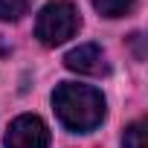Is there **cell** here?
Listing matches in <instances>:
<instances>
[{"label": "cell", "instance_id": "6da1fadb", "mask_svg": "<svg viewBox=\"0 0 148 148\" xmlns=\"http://www.w3.org/2000/svg\"><path fill=\"white\" fill-rule=\"evenodd\" d=\"M52 108L58 122L73 134H90L105 119V96L90 84L61 82L52 93Z\"/></svg>", "mask_w": 148, "mask_h": 148}, {"label": "cell", "instance_id": "7a4b0ae2", "mask_svg": "<svg viewBox=\"0 0 148 148\" xmlns=\"http://www.w3.org/2000/svg\"><path fill=\"white\" fill-rule=\"evenodd\" d=\"M82 29V15L70 0H52L35 18V38L44 47H58Z\"/></svg>", "mask_w": 148, "mask_h": 148}, {"label": "cell", "instance_id": "3957f363", "mask_svg": "<svg viewBox=\"0 0 148 148\" xmlns=\"http://www.w3.org/2000/svg\"><path fill=\"white\" fill-rule=\"evenodd\" d=\"M3 145L6 148H49V128L44 125L41 116L23 113L9 125Z\"/></svg>", "mask_w": 148, "mask_h": 148}, {"label": "cell", "instance_id": "277c9868", "mask_svg": "<svg viewBox=\"0 0 148 148\" xmlns=\"http://www.w3.org/2000/svg\"><path fill=\"white\" fill-rule=\"evenodd\" d=\"M64 67L79 73V76H102V73H108L105 52L96 44H79L76 49H70L64 55Z\"/></svg>", "mask_w": 148, "mask_h": 148}, {"label": "cell", "instance_id": "5b68a950", "mask_svg": "<svg viewBox=\"0 0 148 148\" xmlns=\"http://www.w3.org/2000/svg\"><path fill=\"white\" fill-rule=\"evenodd\" d=\"M93 9L105 18H125L136 9V0H93Z\"/></svg>", "mask_w": 148, "mask_h": 148}, {"label": "cell", "instance_id": "8992f818", "mask_svg": "<svg viewBox=\"0 0 148 148\" xmlns=\"http://www.w3.org/2000/svg\"><path fill=\"white\" fill-rule=\"evenodd\" d=\"M32 6V0H0V21H21Z\"/></svg>", "mask_w": 148, "mask_h": 148}, {"label": "cell", "instance_id": "52a82bcc", "mask_svg": "<svg viewBox=\"0 0 148 148\" xmlns=\"http://www.w3.org/2000/svg\"><path fill=\"white\" fill-rule=\"evenodd\" d=\"M122 148H145V122H131L125 128Z\"/></svg>", "mask_w": 148, "mask_h": 148}]
</instances>
